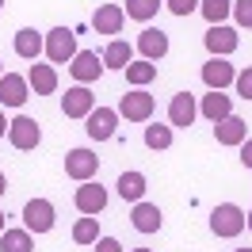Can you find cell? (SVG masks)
<instances>
[{
    "label": "cell",
    "mask_w": 252,
    "mask_h": 252,
    "mask_svg": "<svg viewBox=\"0 0 252 252\" xmlns=\"http://www.w3.org/2000/svg\"><path fill=\"white\" fill-rule=\"evenodd\" d=\"M195 115H199V103H195V95L191 92H176L172 103H168V126H180V130H188L195 123Z\"/></svg>",
    "instance_id": "cell-12"
},
{
    "label": "cell",
    "mask_w": 252,
    "mask_h": 252,
    "mask_svg": "<svg viewBox=\"0 0 252 252\" xmlns=\"http://www.w3.org/2000/svg\"><path fill=\"white\" fill-rule=\"evenodd\" d=\"M237 149H241V164H245V168L252 172V138H245V142L237 145Z\"/></svg>",
    "instance_id": "cell-34"
},
{
    "label": "cell",
    "mask_w": 252,
    "mask_h": 252,
    "mask_svg": "<svg viewBox=\"0 0 252 252\" xmlns=\"http://www.w3.org/2000/svg\"><path fill=\"white\" fill-rule=\"evenodd\" d=\"M130 252H153V249H130Z\"/></svg>",
    "instance_id": "cell-39"
},
{
    "label": "cell",
    "mask_w": 252,
    "mask_h": 252,
    "mask_svg": "<svg viewBox=\"0 0 252 252\" xmlns=\"http://www.w3.org/2000/svg\"><path fill=\"white\" fill-rule=\"evenodd\" d=\"M0 8H4V0H0Z\"/></svg>",
    "instance_id": "cell-42"
},
{
    "label": "cell",
    "mask_w": 252,
    "mask_h": 252,
    "mask_svg": "<svg viewBox=\"0 0 252 252\" xmlns=\"http://www.w3.org/2000/svg\"><path fill=\"white\" fill-rule=\"evenodd\" d=\"M99 58H103V69H126V65L134 62V46L123 42V38H111L107 50H103Z\"/></svg>",
    "instance_id": "cell-22"
},
{
    "label": "cell",
    "mask_w": 252,
    "mask_h": 252,
    "mask_svg": "<svg viewBox=\"0 0 252 252\" xmlns=\"http://www.w3.org/2000/svg\"><path fill=\"white\" fill-rule=\"evenodd\" d=\"M27 84H31L34 95H54L58 92V69L54 65H31V73H27Z\"/></svg>",
    "instance_id": "cell-19"
},
{
    "label": "cell",
    "mask_w": 252,
    "mask_h": 252,
    "mask_svg": "<svg viewBox=\"0 0 252 252\" xmlns=\"http://www.w3.org/2000/svg\"><path fill=\"white\" fill-rule=\"evenodd\" d=\"M160 8H164V0H126V16L130 19H138V23H149V19L157 16Z\"/></svg>",
    "instance_id": "cell-28"
},
{
    "label": "cell",
    "mask_w": 252,
    "mask_h": 252,
    "mask_svg": "<svg viewBox=\"0 0 252 252\" xmlns=\"http://www.w3.org/2000/svg\"><path fill=\"white\" fill-rule=\"evenodd\" d=\"M84 130L92 142H111L115 130H119V111L115 107H95L88 119H84Z\"/></svg>",
    "instance_id": "cell-5"
},
{
    "label": "cell",
    "mask_w": 252,
    "mask_h": 252,
    "mask_svg": "<svg viewBox=\"0 0 252 252\" xmlns=\"http://www.w3.org/2000/svg\"><path fill=\"white\" fill-rule=\"evenodd\" d=\"M73 203H77L80 214H99L107 206V188H99V180H84L73 195Z\"/></svg>",
    "instance_id": "cell-11"
},
{
    "label": "cell",
    "mask_w": 252,
    "mask_h": 252,
    "mask_svg": "<svg viewBox=\"0 0 252 252\" xmlns=\"http://www.w3.org/2000/svg\"><path fill=\"white\" fill-rule=\"evenodd\" d=\"M199 12H203V19L210 27H218V23H225L233 16V0H199Z\"/></svg>",
    "instance_id": "cell-25"
},
{
    "label": "cell",
    "mask_w": 252,
    "mask_h": 252,
    "mask_svg": "<svg viewBox=\"0 0 252 252\" xmlns=\"http://www.w3.org/2000/svg\"><path fill=\"white\" fill-rule=\"evenodd\" d=\"M199 115L210 119V123H221L225 115H233V99H229L225 92H206L203 103H199Z\"/></svg>",
    "instance_id": "cell-20"
},
{
    "label": "cell",
    "mask_w": 252,
    "mask_h": 252,
    "mask_svg": "<svg viewBox=\"0 0 252 252\" xmlns=\"http://www.w3.org/2000/svg\"><path fill=\"white\" fill-rule=\"evenodd\" d=\"M245 229H252V210H249V214H245Z\"/></svg>",
    "instance_id": "cell-37"
},
{
    "label": "cell",
    "mask_w": 252,
    "mask_h": 252,
    "mask_svg": "<svg viewBox=\"0 0 252 252\" xmlns=\"http://www.w3.org/2000/svg\"><path fill=\"white\" fill-rule=\"evenodd\" d=\"M145 145H149L153 153L168 149V145H172V126H164V123H153V126H145Z\"/></svg>",
    "instance_id": "cell-29"
},
{
    "label": "cell",
    "mask_w": 252,
    "mask_h": 252,
    "mask_svg": "<svg viewBox=\"0 0 252 252\" xmlns=\"http://www.w3.org/2000/svg\"><path fill=\"white\" fill-rule=\"evenodd\" d=\"M233 88H237V95H241V99H252V65H249V69H241V73H237Z\"/></svg>",
    "instance_id": "cell-31"
},
{
    "label": "cell",
    "mask_w": 252,
    "mask_h": 252,
    "mask_svg": "<svg viewBox=\"0 0 252 252\" xmlns=\"http://www.w3.org/2000/svg\"><path fill=\"white\" fill-rule=\"evenodd\" d=\"M50 58V65H65L77 58V34L69 31V27H54L46 34V50H42Z\"/></svg>",
    "instance_id": "cell-3"
},
{
    "label": "cell",
    "mask_w": 252,
    "mask_h": 252,
    "mask_svg": "<svg viewBox=\"0 0 252 252\" xmlns=\"http://www.w3.org/2000/svg\"><path fill=\"white\" fill-rule=\"evenodd\" d=\"M62 111H65V119H88L95 111V95L88 92V84L69 88V92L62 95Z\"/></svg>",
    "instance_id": "cell-10"
},
{
    "label": "cell",
    "mask_w": 252,
    "mask_h": 252,
    "mask_svg": "<svg viewBox=\"0 0 252 252\" xmlns=\"http://www.w3.org/2000/svg\"><path fill=\"white\" fill-rule=\"evenodd\" d=\"M0 77H4V62H0Z\"/></svg>",
    "instance_id": "cell-41"
},
{
    "label": "cell",
    "mask_w": 252,
    "mask_h": 252,
    "mask_svg": "<svg viewBox=\"0 0 252 252\" xmlns=\"http://www.w3.org/2000/svg\"><path fill=\"white\" fill-rule=\"evenodd\" d=\"M115 191L123 195L126 203H142V199H145V172H134V168L123 172V176H119V184H115Z\"/></svg>",
    "instance_id": "cell-23"
},
{
    "label": "cell",
    "mask_w": 252,
    "mask_h": 252,
    "mask_svg": "<svg viewBox=\"0 0 252 252\" xmlns=\"http://www.w3.org/2000/svg\"><path fill=\"white\" fill-rule=\"evenodd\" d=\"M0 252H34V241H31V229H4L0 233Z\"/></svg>",
    "instance_id": "cell-24"
},
{
    "label": "cell",
    "mask_w": 252,
    "mask_h": 252,
    "mask_svg": "<svg viewBox=\"0 0 252 252\" xmlns=\"http://www.w3.org/2000/svg\"><path fill=\"white\" fill-rule=\"evenodd\" d=\"M95 172H99V157L92 149H69L65 153V176L69 180L84 184V180H95Z\"/></svg>",
    "instance_id": "cell-4"
},
{
    "label": "cell",
    "mask_w": 252,
    "mask_h": 252,
    "mask_svg": "<svg viewBox=\"0 0 252 252\" xmlns=\"http://www.w3.org/2000/svg\"><path fill=\"white\" fill-rule=\"evenodd\" d=\"M69 73H73L77 84H95L103 77V58L95 50H77V58L69 62Z\"/></svg>",
    "instance_id": "cell-6"
},
{
    "label": "cell",
    "mask_w": 252,
    "mask_h": 252,
    "mask_svg": "<svg viewBox=\"0 0 252 252\" xmlns=\"http://www.w3.org/2000/svg\"><path fill=\"white\" fill-rule=\"evenodd\" d=\"M4 191H8V176L0 172V195H4Z\"/></svg>",
    "instance_id": "cell-36"
},
{
    "label": "cell",
    "mask_w": 252,
    "mask_h": 252,
    "mask_svg": "<svg viewBox=\"0 0 252 252\" xmlns=\"http://www.w3.org/2000/svg\"><path fill=\"white\" fill-rule=\"evenodd\" d=\"M126 73V80H130V84H134V88H145V84H149V80H157V62H130L123 69Z\"/></svg>",
    "instance_id": "cell-26"
},
{
    "label": "cell",
    "mask_w": 252,
    "mask_h": 252,
    "mask_svg": "<svg viewBox=\"0 0 252 252\" xmlns=\"http://www.w3.org/2000/svg\"><path fill=\"white\" fill-rule=\"evenodd\" d=\"M233 252H252V249H233Z\"/></svg>",
    "instance_id": "cell-40"
},
{
    "label": "cell",
    "mask_w": 252,
    "mask_h": 252,
    "mask_svg": "<svg viewBox=\"0 0 252 252\" xmlns=\"http://www.w3.org/2000/svg\"><path fill=\"white\" fill-rule=\"evenodd\" d=\"M237 80V69L225 58H210V62L203 65V84L210 88V92H221V88H229Z\"/></svg>",
    "instance_id": "cell-14"
},
{
    "label": "cell",
    "mask_w": 252,
    "mask_h": 252,
    "mask_svg": "<svg viewBox=\"0 0 252 252\" xmlns=\"http://www.w3.org/2000/svg\"><path fill=\"white\" fill-rule=\"evenodd\" d=\"M27 99H31L27 77H19V73H4L0 77V107H23Z\"/></svg>",
    "instance_id": "cell-9"
},
{
    "label": "cell",
    "mask_w": 252,
    "mask_h": 252,
    "mask_svg": "<svg viewBox=\"0 0 252 252\" xmlns=\"http://www.w3.org/2000/svg\"><path fill=\"white\" fill-rule=\"evenodd\" d=\"M138 50H142L145 62H160L164 54H168V34L160 31V27H145L138 34Z\"/></svg>",
    "instance_id": "cell-16"
},
{
    "label": "cell",
    "mask_w": 252,
    "mask_h": 252,
    "mask_svg": "<svg viewBox=\"0 0 252 252\" xmlns=\"http://www.w3.org/2000/svg\"><path fill=\"white\" fill-rule=\"evenodd\" d=\"M123 23H126L123 4H99V8L92 12V27H95V34H119V31H123Z\"/></svg>",
    "instance_id": "cell-15"
},
{
    "label": "cell",
    "mask_w": 252,
    "mask_h": 252,
    "mask_svg": "<svg viewBox=\"0 0 252 252\" xmlns=\"http://www.w3.org/2000/svg\"><path fill=\"white\" fill-rule=\"evenodd\" d=\"M46 50V38L34 31V27H23V31H16V54L23 58V62H38V54Z\"/></svg>",
    "instance_id": "cell-21"
},
{
    "label": "cell",
    "mask_w": 252,
    "mask_h": 252,
    "mask_svg": "<svg viewBox=\"0 0 252 252\" xmlns=\"http://www.w3.org/2000/svg\"><path fill=\"white\" fill-rule=\"evenodd\" d=\"M92 252H123V245H119L115 237H99V241L92 245Z\"/></svg>",
    "instance_id": "cell-33"
},
{
    "label": "cell",
    "mask_w": 252,
    "mask_h": 252,
    "mask_svg": "<svg viewBox=\"0 0 252 252\" xmlns=\"http://www.w3.org/2000/svg\"><path fill=\"white\" fill-rule=\"evenodd\" d=\"M233 19L237 27H252V0H233Z\"/></svg>",
    "instance_id": "cell-30"
},
{
    "label": "cell",
    "mask_w": 252,
    "mask_h": 252,
    "mask_svg": "<svg viewBox=\"0 0 252 252\" xmlns=\"http://www.w3.org/2000/svg\"><path fill=\"white\" fill-rule=\"evenodd\" d=\"M8 126H12V123H8V119H4V111H0V138L8 134Z\"/></svg>",
    "instance_id": "cell-35"
},
{
    "label": "cell",
    "mask_w": 252,
    "mask_h": 252,
    "mask_svg": "<svg viewBox=\"0 0 252 252\" xmlns=\"http://www.w3.org/2000/svg\"><path fill=\"white\" fill-rule=\"evenodd\" d=\"M203 42H206V50H210V58H229L237 50V31L233 27H225V23H218V27H210V31L203 34Z\"/></svg>",
    "instance_id": "cell-13"
},
{
    "label": "cell",
    "mask_w": 252,
    "mask_h": 252,
    "mask_svg": "<svg viewBox=\"0 0 252 252\" xmlns=\"http://www.w3.org/2000/svg\"><path fill=\"white\" fill-rule=\"evenodd\" d=\"M73 241L77 245H95L99 241V218L95 214H80L77 225H73Z\"/></svg>",
    "instance_id": "cell-27"
},
{
    "label": "cell",
    "mask_w": 252,
    "mask_h": 252,
    "mask_svg": "<svg viewBox=\"0 0 252 252\" xmlns=\"http://www.w3.org/2000/svg\"><path fill=\"white\" fill-rule=\"evenodd\" d=\"M164 8H168L172 16H191V12L199 8V0H164Z\"/></svg>",
    "instance_id": "cell-32"
},
{
    "label": "cell",
    "mask_w": 252,
    "mask_h": 252,
    "mask_svg": "<svg viewBox=\"0 0 252 252\" xmlns=\"http://www.w3.org/2000/svg\"><path fill=\"white\" fill-rule=\"evenodd\" d=\"M153 107H157V99L145 92V88H134V92H126L123 99H119V119H126V123H149L153 119Z\"/></svg>",
    "instance_id": "cell-1"
},
{
    "label": "cell",
    "mask_w": 252,
    "mask_h": 252,
    "mask_svg": "<svg viewBox=\"0 0 252 252\" xmlns=\"http://www.w3.org/2000/svg\"><path fill=\"white\" fill-rule=\"evenodd\" d=\"M130 221H134V229L138 233H157L160 225H164V214H160L157 203H134V214H130Z\"/></svg>",
    "instance_id": "cell-17"
},
{
    "label": "cell",
    "mask_w": 252,
    "mask_h": 252,
    "mask_svg": "<svg viewBox=\"0 0 252 252\" xmlns=\"http://www.w3.org/2000/svg\"><path fill=\"white\" fill-rule=\"evenodd\" d=\"M4 229H8V225H4V210H0V233H4Z\"/></svg>",
    "instance_id": "cell-38"
},
{
    "label": "cell",
    "mask_w": 252,
    "mask_h": 252,
    "mask_svg": "<svg viewBox=\"0 0 252 252\" xmlns=\"http://www.w3.org/2000/svg\"><path fill=\"white\" fill-rule=\"evenodd\" d=\"M210 233L214 237H237L245 233V210L237 203H221L210 210Z\"/></svg>",
    "instance_id": "cell-2"
},
{
    "label": "cell",
    "mask_w": 252,
    "mask_h": 252,
    "mask_svg": "<svg viewBox=\"0 0 252 252\" xmlns=\"http://www.w3.org/2000/svg\"><path fill=\"white\" fill-rule=\"evenodd\" d=\"M54 203L50 199H31V203L23 206V225L31 229V233H50L54 229Z\"/></svg>",
    "instance_id": "cell-8"
},
{
    "label": "cell",
    "mask_w": 252,
    "mask_h": 252,
    "mask_svg": "<svg viewBox=\"0 0 252 252\" xmlns=\"http://www.w3.org/2000/svg\"><path fill=\"white\" fill-rule=\"evenodd\" d=\"M214 138H218V145H241L249 138V123L237 115H225L221 123H214Z\"/></svg>",
    "instance_id": "cell-18"
},
{
    "label": "cell",
    "mask_w": 252,
    "mask_h": 252,
    "mask_svg": "<svg viewBox=\"0 0 252 252\" xmlns=\"http://www.w3.org/2000/svg\"><path fill=\"white\" fill-rule=\"evenodd\" d=\"M8 142L27 153V149H34V145L42 142V130H38V123H34L31 115H16L12 126H8Z\"/></svg>",
    "instance_id": "cell-7"
}]
</instances>
